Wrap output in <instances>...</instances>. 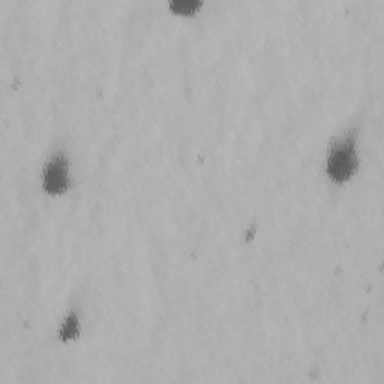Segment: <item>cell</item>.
Returning a JSON list of instances; mask_svg holds the SVG:
<instances>
[{
    "label": "cell",
    "mask_w": 384,
    "mask_h": 384,
    "mask_svg": "<svg viewBox=\"0 0 384 384\" xmlns=\"http://www.w3.org/2000/svg\"><path fill=\"white\" fill-rule=\"evenodd\" d=\"M359 169V156L356 151V131L350 129L338 135L330 143L326 158L327 176L334 182H345Z\"/></svg>",
    "instance_id": "6da1fadb"
},
{
    "label": "cell",
    "mask_w": 384,
    "mask_h": 384,
    "mask_svg": "<svg viewBox=\"0 0 384 384\" xmlns=\"http://www.w3.org/2000/svg\"><path fill=\"white\" fill-rule=\"evenodd\" d=\"M42 185L50 194H62L71 186L69 161L64 152H55L44 165Z\"/></svg>",
    "instance_id": "7a4b0ae2"
},
{
    "label": "cell",
    "mask_w": 384,
    "mask_h": 384,
    "mask_svg": "<svg viewBox=\"0 0 384 384\" xmlns=\"http://www.w3.org/2000/svg\"><path fill=\"white\" fill-rule=\"evenodd\" d=\"M198 6H200L198 0H174V2L170 3L171 10H174L176 12H182V14L194 12Z\"/></svg>",
    "instance_id": "3957f363"
},
{
    "label": "cell",
    "mask_w": 384,
    "mask_h": 384,
    "mask_svg": "<svg viewBox=\"0 0 384 384\" xmlns=\"http://www.w3.org/2000/svg\"><path fill=\"white\" fill-rule=\"evenodd\" d=\"M77 329H78V321L75 318V316H69L62 326V335L64 338H73L74 335H77Z\"/></svg>",
    "instance_id": "277c9868"
}]
</instances>
